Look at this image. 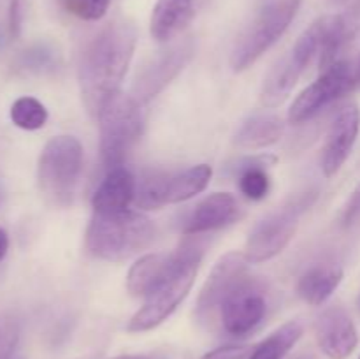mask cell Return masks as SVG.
Instances as JSON below:
<instances>
[{"label":"cell","instance_id":"17","mask_svg":"<svg viewBox=\"0 0 360 359\" xmlns=\"http://www.w3.org/2000/svg\"><path fill=\"white\" fill-rule=\"evenodd\" d=\"M241 217V206L231 192H214L192 208L181 224L185 236H199L234 224Z\"/></svg>","mask_w":360,"mask_h":359},{"label":"cell","instance_id":"29","mask_svg":"<svg viewBox=\"0 0 360 359\" xmlns=\"http://www.w3.org/2000/svg\"><path fill=\"white\" fill-rule=\"evenodd\" d=\"M360 220V185L357 187L354 194H352L350 201H348L347 208L343 211V218H341V224L343 227H352Z\"/></svg>","mask_w":360,"mask_h":359},{"label":"cell","instance_id":"31","mask_svg":"<svg viewBox=\"0 0 360 359\" xmlns=\"http://www.w3.org/2000/svg\"><path fill=\"white\" fill-rule=\"evenodd\" d=\"M109 359H165V355L158 354V352H151V354H123Z\"/></svg>","mask_w":360,"mask_h":359},{"label":"cell","instance_id":"6","mask_svg":"<svg viewBox=\"0 0 360 359\" xmlns=\"http://www.w3.org/2000/svg\"><path fill=\"white\" fill-rule=\"evenodd\" d=\"M132 95L120 92L98 116L101 127V158L109 169L123 165L143 132V111Z\"/></svg>","mask_w":360,"mask_h":359},{"label":"cell","instance_id":"15","mask_svg":"<svg viewBox=\"0 0 360 359\" xmlns=\"http://www.w3.org/2000/svg\"><path fill=\"white\" fill-rule=\"evenodd\" d=\"M319 347L329 359H347L359 344L357 327L343 306H329L315 320Z\"/></svg>","mask_w":360,"mask_h":359},{"label":"cell","instance_id":"35","mask_svg":"<svg viewBox=\"0 0 360 359\" xmlns=\"http://www.w3.org/2000/svg\"><path fill=\"white\" fill-rule=\"evenodd\" d=\"M359 359H360V358H359Z\"/></svg>","mask_w":360,"mask_h":359},{"label":"cell","instance_id":"30","mask_svg":"<svg viewBox=\"0 0 360 359\" xmlns=\"http://www.w3.org/2000/svg\"><path fill=\"white\" fill-rule=\"evenodd\" d=\"M334 7L341 9V13H359L360 0H330Z\"/></svg>","mask_w":360,"mask_h":359},{"label":"cell","instance_id":"7","mask_svg":"<svg viewBox=\"0 0 360 359\" xmlns=\"http://www.w3.org/2000/svg\"><path fill=\"white\" fill-rule=\"evenodd\" d=\"M316 199L315 190L297 194L288 203L274 210L259 222L250 232L245 245V256L248 263H264L287 248L297 231L302 213L309 210Z\"/></svg>","mask_w":360,"mask_h":359},{"label":"cell","instance_id":"1","mask_svg":"<svg viewBox=\"0 0 360 359\" xmlns=\"http://www.w3.org/2000/svg\"><path fill=\"white\" fill-rule=\"evenodd\" d=\"M136 44V25L120 18L105 25L84 48L79 63V88L84 106L95 120L120 94Z\"/></svg>","mask_w":360,"mask_h":359},{"label":"cell","instance_id":"16","mask_svg":"<svg viewBox=\"0 0 360 359\" xmlns=\"http://www.w3.org/2000/svg\"><path fill=\"white\" fill-rule=\"evenodd\" d=\"M185 257L186 241H183L174 252L148 253V256L141 257L130 267L129 277H127V289H129L130 296L146 299L181 266Z\"/></svg>","mask_w":360,"mask_h":359},{"label":"cell","instance_id":"26","mask_svg":"<svg viewBox=\"0 0 360 359\" xmlns=\"http://www.w3.org/2000/svg\"><path fill=\"white\" fill-rule=\"evenodd\" d=\"M27 0H11L7 13V30L11 39H18L23 30L25 16H27Z\"/></svg>","mask_w":360,"mask_h":359},{"label":"cell","instance_id":"8","mask_svg":"<svg viewBox=\"0 0 360 359\" xmlns=\"http://www.w3.org/2000/svg\"><path fill=\"white\" fill-rule=\"evenodd\" d=\"M323 39V18L313 21L295 41L290 51L271 69L264 80L260 102L267 108H276L288 99L315 56L320 55Z\"/></svg>","mask_w":360,"mask_h":359},{"label":"cell","instance_id":"20","mask_svg":"<svg viewBox=\"0 0 360 359\" xmlns=\"http://www.w3.org/2000/svg\"><path fill=\"white\" fill-rule=\"evenodd\" d=\"M343 267L334 263L315 264L301 275L297 282V292L306 303L319 306L333 296L343 280Z\"/></svg>","mask_w":360,"mask_h":359},{"label":"cell","instance_id":"2","mask_svg":"<svg viewBox=\"0 0 360 359\" xmlns=\"http://www.w3.org/2000/svg\"><path fill=\"white\" fill-rule=\"evenodd\" d=\"M155 239V225L137 211L94 213L86 229V250L109 263H122L143 252Z\"/></svg>","mask_w":360,"mask_h":359},{"label":"cell","instance_id":"23","mask_svg":"<svg viewBox=\"0 0 360 359\" xmlns=\"http://www.w3.org/2000/svg\"><path fill=\"white\" fill-rule=\"evenodd\" d=\"M302 336V324L297 320L283 324L273 334L253 347L248 359H283Z\"/></svg>","mask_w":360,"mask_h":359},{"label":"cell","instance_id":"14","mask_svg":"<svg viewBox=\"0 0 360 359\" xmlns=\"http://www.w3.org/2000/svg\"><path fill=\"white\" fill-rule=\"evenodd\" d=\"M360 132V109L357 104H347L338 111L330 123L322 150V171L327 178L340 172L350 157Z\"/></svg>","mask_w":360,"mask_h":359},{"label":"cell","instance_id":"12","mask_svg":"<svg viewBox=\"0 0 360 359\" xmlns=\"http://www.w3.org/2000/svg\"><path fill=\"white\" fill-rule=\"evenodd\" d=\"M195 53L192 39H183L151 58L137 74L132 84V97L139 104H146L157 97L176 76L185 69Z\"/></svg>","mask_w":360,"mask_h":359},{"label":"cell","instance_id":"11","mask_svg":"<svg viewBox=\"0 0 360 359\" xmlns=\"http://www.w3.org/2000/svg\"><path fill=\"white\" fill-rule=\"evenodd\" d=\"M267 315L266 289L253 277H246L218 310V320L225 333L245 336L262 324Z\"/></svg>","mask_w":360,"mask_h":359},{"label":"cell","instance_id":"5","mask_svg":"<svg viewBox=\"0 0 360 359\" xmlns=\"http://www.w3.org/2000/svg\"><path fill=\"white\" fill-rule=\"evenodd\" d=\"M301 2L302 0H267L236 42L231 53L232 70H246L264 53L269 51L290 27Z\"/></svg>","mask_w":360,"mask_h":359},{"label":"cell","instance_id":"32","mask_svg":"<svg viewBox=\"0 0 360 359\" xmlns=\"http://www.w3.org/2000/svg\"><path fill=\"white\" fill-rule=\"evenodd\" d=\"M7 250H9V236L0 227V260L7 256Z\"/></svg>","mask_w":360,"mask_h":359},{"label":"cell","instance_id":"4","mask_svg":"<svg viewBox=\"0 0 360 359\" xmlns=\"http://www.w3.org/2000/svg\"><path fill=\"white\" fill-rule=\"evenodd\" d=\"M185 260L157 291L148 296L144 305L134 313L132 319L129 320V326H127L130 333H143V331H150L160 326L188 296L190 289L195 282L200 260H202L204 243L200 241L199 236H190V239H185Z\"/></svg>","mask_w":360,"mask_h":359},{"label":"cell","instance_id":"13","mask_svg":"<svg viewBox=\"0 0 360 359\" xmlns=\"http://www.w3.org/2000/svg\"><path fill=\"white\" fill-rule=\"evenodd\" d=\"M248 259L241 252H229L214 264L210 278L200 289L195 315L202 322H213L221 303L248 277Z\"/></svg>","mask_w":360,"mask_h":359},{"label":"cell","instance_id":"3","mask_svg":"<svg viewBox=\"0 0 360 359\" xmlns=\"http://www.w3.org/2000/svg\"><path fill=\"white\" fill-rule=\"evenodd\" d=\"M83 169V146L72 136L51 137L37 160V183L46 203L70 206Z\"/></svg>","mask_w":360,"mask_h":359},{"label":"cell","instance_id":"9","mask_svg":"<svg viewBox=\"0 0 360 359\" xmlns=\"http://www.w3.org/2000/svg\"><path fill=\"white\" fill-rule=\"evenodd\" d=\"M213 169L207 164L193 165L176 175H160L153 172L137 183L136 203L143 210H158L165 204H176L188 201L206 190L210 185Z\"/></svg>","mask_w":360,"mask_h":359},{"label":"cell","instance_id":"21","mask_svg":"<svg viewBox=\"0 0 360 359\" xmlns=\"http://www.w3.org/2000/svg\"><path fill=\"white\" fill-rule=\"evenodd\" d=\"M285 123L276 115H255L246 120L236 134V144L246 150H260L278 143L283 136Z\"/></svg>","mask_w":360,"mask_h":359},{"label":"cell","instance_id":"18","mask_svg":"<svg viewBox=\"0 0 360 359\" xmlns=\"http://www.w3.org/2000/svg\"><path fill=\"white\" fill-rule=\"evenodd\" d=\"M211 0H157L151 11L150 32L157 42H171L210 6Z\"/></svg>","mask_w":360,"mask_h":359},{"label":"cell","instance_id":"10","mask_svg":"<svg viewBox=\"0 0 360 359\" xmlns=\"http://www.w3.org/2000/svg\"><path fill=\"white\" fill-rule=\"evenodd\" d=\"M357 81V73L347 58L333 63L326 70H322L319 80L313 81L308 88L299 94L294 104L290 106L288 122L304 123L315 118L327 106L334 104L343 95L354 90Z\"/></svg>","mask_w":360,"mask_h":359},{"label":"cell","instance_id":"22","mask_svg":"<svg viewBox=\"0 0 360 359\" xmlns=\"http://www.w3.org/2000/svg\"><path fill=\"white\" fill-rule=\"evenodd\" d=\"M276 158L273 155H260V157H246L236 165V172L239 175V190L248 199L260 201L267 196L271 189V180L267 176L266 168L274 164Z\"/></svg>","mask_w":360,"mask_h":359},{"label":"cell","instance_id":"28","mask_svg":"<svg viewBox=\"0 0 360 359\" xmlns=\"http://www.w3.org/2000/svg\"><path fill=\"white\" fill-rule=\"evenodd\" d=\"M18 344V326L11 320L0 322V359H9Z\"/></svg>","mask_w":360,"mask_h":359},{"label":"cell","instance_id":"25","mask_svg":"<svg viewBox=\"0 0 360 359\" xmlns=\"http://www.w3.org/2000/svg\"><path fill=\"white\" fill-rule=\"evenodd\" d=\"M70 14L84 21H97L108 13L111 0H60Z\"/></svg>","mask_w":360,"mask_h":359},{"label":"cell","instance_id":"24","mask_svg":"<svg viewBox=\"0 0 360 359\" xmlns=\"http://www.w3.org/2000/svg\"><path fill=\"white\" fill-rule=\"evenodd\" d=\"M11 120L18 129L39 130L48 122V109L35 97H20L11 106Z\"/></svg>","mask_w":360,"mask_h":359},{"label":"cell","instance_id":"27","mask_svg":"<svg viewBox=\"0 0 360 359\" xmlns=\"http://www.w3.org/2000/svg\"><path fill=\"white\" fill-rule=\"evenodd\" d=\"M252 351V345H221V347L214 348V351L206 352L200 359H248Z\"/></svg>","mask_w":360,"mask_h":359},{"label":"cell","instance_id":"19","mask_svg":"<svg viewBox=\"0 0 360 359\" xmlns=\"http://www.w3.org/2000/svg\"><path fill=\"white\" fill-rule=\"evenodd\" d=\"M137 182L123 165L109 169L105 178L94 192L91 206L95 213H118L129 208L136 199Z\"/></svg>","mask_w":360,"mask_h":359},{"label":"cell","instance_id":"33","mask_svg":"<svg viewBox=\"0 0 360 359\" xmlns=\"http://www.w3.org/2000/svg\"><path fill=\"white\" fill-rule=\"evenodd\" d=\"M294 359H316V358L313 354H299L297 358H294Z\"/></svg>","mask_w":360,"mask_h":359},{"label":"cell","instance_id":"34","mask_svg":"<svg viewBox=\"0 0 360 359\" xmlns=\"http://www.w3.org/2000/svg\"><path fill=\"white\" fill-rule=\"evenodd\" d=\"M357 80H359V83H360V65H359V69H357Z\"/></svg>","mask_w":360,"mask_h":359}]
</instances>
